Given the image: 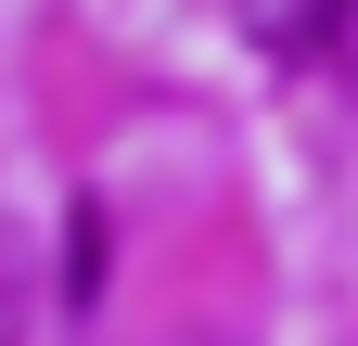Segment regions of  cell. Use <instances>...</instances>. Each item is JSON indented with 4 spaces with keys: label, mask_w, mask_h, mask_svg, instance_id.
<instances>
[{
    "label": "cell",
    "mask_w": 358,
    "mask_h": 346,
    "mask_svg": "<svg viewBox=\"0 0 358 346\" xmlns=\"http://www.w3.org/2000/svg\"><path fill=\"white\" fill-rule=\"evenodd\" d=\"M231 26L256 39V64H320L358 39V0H231Z\"/></svg>",
    "instance_id": "cell-1"
},
{
    "label": "cell",
    "mask_w": 358,
    "mask_h": 346,
    "mask_svg": "<svg viewBox=\"0 0 358 346\" xmlns=\"http://www.w3.org/2000/svg\"><path fill=\"white\" fill-rule=\"evenodd\" d=\"M0 346H26V231L0 219Z\"/></svg>",
    "instance_id": "cell-2"
}]
</instances>
